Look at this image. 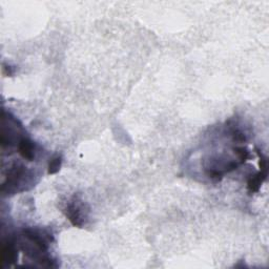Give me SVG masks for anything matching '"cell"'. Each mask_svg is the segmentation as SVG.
<instances>
[{"mask_svg": "<svg viewBox=\"0 0 269 269\" xmlns=\"http://www.w3.org/2000/svg\"><path fill=\"white\" fill-rule=\"evenodd\" d=\"M233 152L238 156L241 163H245L248 159L251 158L250 153L245 149V147H233Z\"/></svg>", "mask_w": 269, "mask_h": 269, "instance_id": "7", "label": "cell"}, {"mask_svg": "<svg viewBox=\"0 0 269 269\" xmlns=\"http://www.w3.org/2000/svg\"><path fill=\"white\" fill-rule=\"evenodd\" d=\"M268 175V170H260L256 175L251 176L247 181V189L249 194L258 193L261 188L263 182L266 180Z\"/></svg>", "mask_w": 269, "mask_h": 269, "instance_id": "3", "label": "cell"}, {"mask_svg": "<svg viewBox=\"0 0 269 269\" xmlns=\"http://www.w3.org/2000/svg\"><path fill=\"white\" fill-rule=\"evenodd\" d=\"M229 134L235 142L244 143L246 141V135L243 133L241 128L237 126H229Z\"/></svg>", "mask_w": 269, "mask_h": 269, "instance_id": "6", "label": "cell"}, {"mask_svg": "<svg viewBox=\"0 0 269 269\" xmlns=\"http://www.w3.org/2000/svg\"><path fill=\"white\" fill-rule=\"evenodd\" d=\"M62 165V158L61 156L56 155L52 158L49 162V166H48V172L49 175H54V173H57L60 168H61Z\"/></svg>", "mask_w": 269, "mask_h": 269, "instance_id": "5", "label": "cell"}, {"mask_svg": "<svg viewBox=\"0 0 269 269\" xmlns=\"http://www.w3.org/2000/svg\"><path fill=\"white\" fill-rule=\"evenodd\" d=\"M65 216L75 227H82L88 219V210L80 198L74 196L66 203L64 208Z\"/></svg>", "mask_w": 269, "mask_h": 269, "instance_id": "1", "label": "cell"}, {"mask_svg": "<svg viewBox=\"0 0 269 269\" xmlns=\"http://www.w3.org/2000/svg\"><path fill=\"white\" fill-rule=\"evenodd\" d=\"M23 236L43 251H48L50 244L54 241V237L51 233L37 228L23 229Z\"/></svg>", "mask_w": 269, "mask_h": 269, "instance_id": "2", "label": "cell"}, {"mask_svg": "<svg viewBox=\"0 0 269 269\" xmlns=\"http://www.w3.org/2000/svg\"><path fill=\"white\" fill-rule=\"evenodd\" d=\"M19 154L22 156L23 159L28 161H33L35 158V143L30 138H22L18 144Z\"/></svg>", "mask_w": 269, "mask_h": 269, "instance_id": "4", "label": "cell"}]
</instances>
